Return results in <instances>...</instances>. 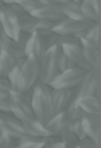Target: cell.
Instances as JSON below:
<instances>
[{
	"label": "cell",
	"instance_id": "cell-1",
	"mask_svg": "<svg viewBox=\"0 0 101 148\" xmlns=\"http://www.w3.org/2000/svg\"><path fill=\"white\" fill-rule=\"evenodd\" d=\"M50 91L48 86H45L38 80L32 87L30 95L34 118L45 126L53 116L50 103Z\"/></svg>",
	"mask_w": 101,
	"mask_h": 148
},
{
	"label": "cell",
	"instance_id": "cell-2",
	"mask_svg": "<svg viewBox=\"0 0 101 148\" xmlns=\"http://www.w3.org/2000/svg\"><path fill=\"white\" fill-rule=\"evenodd\" d=\"M61 50L57 45H54L46 50L42 58L39 60L40 74L39 81L48 86L49 82L55 78L58 71V57Z\"/></svg>",
	"mask_w": 101,
	"mask_h": 148
},
{
	"label": "cell",
	"instance_id": "cell-3",
	"mask_svg": "<svg viewBox=\"0 0 101 148\" xmlns=\"http://www.w3.org/2000/svg\"><path fill=\"white\" fill-rule=\"evenodd\" d=\"M87 71L78 67L58 72L48 85L51 89L73 90L78 87Z\"/></svg>",
	"mask_w": 101,
	"mask_h": 148
},
{
	"label": "cell",
	"instance_id": "cell-4",
	"mask_svg": "<svg viewBox=\"0 0 101 148\" xmlns=\"http://www.w3.org/2000/svg\"><path fill=\"white\" fill-rule=\"evenodd\" d=\"M9 99L11 113L17 119L23 121L27 119L34 118L30 99L24 93L11 92Z\"/></svg>",
	"mask_w": 101,
	"mask_h": 148
},
{
	"label": "cell",
	"instance_id": "cell-5",
	"mask_svg": "<svg viewBox=\"0 0 101 148\" xmlns=\"http://www.w3.org/2000/svg\"><path fill=\"white\" fill-rule=\"evenodd\" d=\"M101 83V72L100 70L90 69L88 70L81 82L78 86L75 91V97H86L94 96L97 90L100 87Z\"/></svg>",
	"mask_w": 101,
	"mask_h": 148
},
{
	"label": "cell",
	"instance_id": "cell-6",
	"mask_svg": "<svg viewBox=\"0 0 101 148\" xmlns=\"http://www.w3.org/2000/svg\"><path fill=\"white\" fill-rule=\"evenodd\" d=\"M94 23L86 19H72L65 17L55 23L53 32L59 35H75L76 33L88 29Z\"/></svg>",
	"mask_w": 101,
	"mask_h": 148
},
{
	"label": "cell",
	"instance_id": "cell-7",
	"mask_svg": "<svg viewBox=\"0 0 101 148\" xmlns=\"http://www.w3.org/2000/svg\"><path fill=\"white\" fill-rule=\"evenodd\" d=\"M0 25L13 40H18L21 35L18 18L14 15L6 5H0Z\"/></svg>",
	"mask_w": 101,
	"mask_h": 148
},
{
	"label": "cell",
	"instance_id": "cell-8",
	"mask_svg": "<svg viewBox=\"0 0 101 148\" xmlns=\"http://www.w3.org/2000/svg\"><path fill=\"white\" fill-rule=\"evenodd\" d=\"M0 127L14 140H18L25 135L22 121L12 114L0 113Z\"/></svg>",
	"mask_w": 101,
	"mask_h": 148
},
{
	"label": "cell",
	"instance_id": "cell-9",
	"mask_svg": "<svg viewBox=\"0 0 101 148\" xmlns=\"http://www.w3.org/2000/svg\"><path fill=\"white\" fill-rule=\"evenodd\" d=\"M21 72L26 82V92L31 89L39 80L40 65L39 61L33 56H27L25 58Z\"/></svg>",
	"mask_w": 101,
	"mask_h": 148
},
{
	"label": "cell",
	"instance_id": "cell-10",
	"mask_svg": "<svg viewBox=\"0 0 101 148\" xmlns=\"http://www.w3.org/2000/svg\"><path fill=\"white\" fill-rule=\"evenodd\" d=\"M83 129L87 137L100 145L101 139V119L100 115L83 113L80 118Z\"/></svg>",
	"mask_w": 101,
	"mask_h": 148
},
{
	"label": "cell",
	"instance_id": "cell-11",
	"mask_svg": "<svg viewBox=\"0 0 101 148\" xmlns=\"http://www.w3.org/2000/svg\"><path fill=\"white\" fill-rule=\"evenodd\" d=\"M73 90L63 89H51L50 91V103L52 114L55 115L65 112L67 106L71 99Z\"/></svg>",
	"mask_w": 101,
	"mask_h": 148
},
{
	"label": "cell",
	"instance_id": "cell-12",
	"mask_svg": "<svg viewBox=\"0 0 101 148\" xmlns=\"http://www.w3.org/2000/svg\"><path fill=\"white\" fill-rule=\"evenodd\" d=\"M31 15L39 20H46L55 24L66 17L60 5L41 6L39 9L33 12Z\"/></svg>",
	"mask_w": 101,
	"mask_h": 148
},
{
	"label": "cell",
	"instance_id": "cell-13",
	"mask_svg": "<svg viewBox=\"0 0 101 148\" xmlns=\"http://www.w3.org/2000/svg\"><path fill=\"white\" fill-rule=\"evenodd\" d=\"M79 46L85 57L86 63L88 64L90 69L100 70L101 67V56H100V49L91 44L90 42L80 39Z\"/></svg>",
	"mask_w": 101,
	"mask_h": 148
},
{
	"label": "cell",
	"instance_id": "cell-14",
	"mask_svg": "<svg viewBox=\"0 0 101 148\" xmlns=\"http://www.w3.org/2000/svg\"><path fill=\"white\" fill-rule=\"evenodd\" d=\"M64 54L71 60V62L78 68L84 69L86 71L90 70L88 64L86 63L81 48L78 45H63L61 46V50Z\"/></svg>",
	"mask_w": 101,
	"mask_h": 148
},
{
	"label": "cell",
	"instance_id": "cell-15",
	"mask_svg": "<svg viewBox=\"0 0 101 148\" xmlns=\"http://www.w3.org/2000/svg\"><path fill=\"white\" fill-rule=\"evenodd\" d=\"M46 51L43 39L38 35L36 32H33L30 34L25 47V55L33 56L38 61L42 58L44 52Z\"/></svg>",
	"mask_w": 101,
	"mask_h": 148
},
{
	"label": "cell",
	"instance_id": "cell-16",
	"mask_svg": "<svg viewBox=\"0 0 101 148\" xmlns=\"http://www.w3.org/2000/svg\"><path fill=\"white\" fill-rule=\"evenodd\" d=\"M80 6L85 19L94 24L100 22V0H81Z\"/></svg>",
	"mask_w": 101,
	"mask_h": 148
},
{
	"label": "cell",
	"instance_id": "cell-17",
	"mask_svg": "<svg viewBox=\"0 0 101 148\" xmlns=\"http://www.w3.org/2000/svg\"><path fill=\"white\" fill-rule=\"evenodd\" d=\"M22 124L25 133L28 135L38 138H46L52 135L47 130L46 126L40 123L35 118L24 119L22 121Z\"/></svg>",
	"mask_w": 101,
	"mask_h": 148
},
{
	"label": "cell",
	"instance_id": "cell-18",
	"mask_svg": "<svg viewBox=\"0 0 101 148\" xmlns=\"http://www.w3.org/2000/svg\"><path fill=\"white\" fill-rule=\"evenodd\" d=\"M7 80L10 84L11 92L18 93L26 92V82L19 68L14 67L8 75Z\"/></svg>",
	"mask_w": 101,
	"mask_h": 148
},
{
	"label": "cell",
	"instance_id": "cell-19",
	"mask_svg": "<svg viewBox=\"0 0 101 148\" xmlns=\"http://www.w3.org/2000/svg\"><path fill=\"white\" fill-rule=\"evenodd\" d=\"M77 101L84 113L92 114V115L101 114L100 101L98 99H96L94 96L79 97L77 98Z\"/></svg>",
	"mask_w": 101,
	"mask_h": 148
},
{
	"label": "cell",
	"instance_id": "cell-20",
	"mask_svg": "<svg viewBox=\"0 0 101 148\" xmlns=\"http://www.w3.org/2000/svg\"><path fill=\"white\" fill-rule=\"evenodd\" d=\"M29 36L30 34L21 32V35L18 40L11 39L8 50L6 51L13 58H25V47Z\"/></svg>",
	"mask_w": 101,
	"mask_h": 148
},
{
	"label": "cell",
	"instance_id": "cell-21",
	"mask_svg": "<svg viewBox=\"0 0 101 148\" xmlns=\"http://www.w3.org/2000/svg\"><path fill=\"white\" fill-rule=\"evenodd\" d=\"M61 7L63 11L64 15L67 18L72 19H84V16L81 11L80 2L73 1V0H67V1L62 5Z\"/></svg>",
	"mask_w": 101,
	"mask_h": 148
},
{
	"label": "cell",
	"instance_id": "cell-22",
	"mask_svg": "<svg viewBox=\"0 0 101 148\" xmlns=\"http://www.w3.org/2000/svg\"><path fill=\"white\" fill-rule=\"evenodd\" d=\"M65 115H66V119L67 120L73 121V120H76L81 118V116L83 115V111L81 110V108L79 107L78 101H77V98L75 97V91L74 89L73 90L72 92V96L71 99L67 106V108L65 110Z\"/></svg>",
	"mask_w": 101,
	"mask_h": 148
},
{
	"label": "cell",
	"instance_id": "cell-23",
	"mask_svg": "<svg viewBox=\"0 0 101 148\" xmlns=\"http://www.w3.org/2000/svg\"><path fill=\"white\" fill-rule=\"evenodd\" d=\"M14 58L6 51L0 52V75L3 79H7L10 72L14 69Z\"/></svg>",
	"mask_w": 101,
	"mask_h": 148
},
{
	"label": "cell",
	"instance_id": "cell-24",
	"mask_svg": "<svg viewBox=\"0 0 101 148\" xmlns=\"http://www.w3.org/2000/svg\"><path fill=\"white\" fill-rule=\"evenodd\" d=\"M67 120V119H66V115L64 112L53 115L52 118L47 123L46 128L52 135H57V133L63 127Z\"/></svg>",
	"mask_w": 101,
	"mask_h": 148
},
{
	"label": "cell",
	"instance_id": "cell-25",
	"mask_svg": "<svg viewBox=\"0 0 101 148\" xmlns=\"http://www.w3.org/2000/svg\"><path fill=\"white\" fill-rule=\"evenodd\" d=\"M100 22L95 23L88 29H86L85 37L83 39L90 42L98 49H100L101 45V36H100Z\"/></svg>",
	"mask_w": 101,
	"mask_h": 148
},
{
	"label": "cell",
	"instance_id": "cell-26",
	"mask_svg": "<svg viewBox=\"0 0 101 148\" xmlns=\"http://www.w3.org/2000/svg\"><path fill=\"white\" fill-rule=\"evenodd\" d=\"M39 19L32 16L31 14L25 13L24 15L18 18L19 22V27L22 33L30 34L34 32L35 26Z\"/></svg>",
	"mask_w": 101,
	"mask_h": 148
},
{
	"label": "cell",
	"instance_id": "cell-27",
	"mask_svg": "<svg viewBox=\"0 0 101 148\" xmlns=\"http://www.w3.org/2000/svg\"><path fill=\"white\" fill-rule=\"evenodd\" d=\"M76 66L71 62V60L64 54L62 51H60L58 57V71L63 72L65 71L75 68Z\"/></svg>",
	"mask_w": 101,
	"mask_h": 148
},
{
	"label": "cell",
	"instance_id": "cell-28",
	"mask_svg": "<svg viewBox=\"0 0 101 148\" xmlns=\"http://www.w3.org/2000/svg\"><path fill=\"white\" fill-rule=\"evenodd\" d=\"M18 3L28 14H31L42 6L38 0H19Z\"/></svg>",
	"mask_w": 101,
	"mask_h": 148
},
{
	"label": "cell",
	"instance_id": "cell-29",
	"mask_svg": "<svg viewBox=\"0 0 101 148\" xmlns=\"http://www.w3.org/2000/svg\"><path fill=\"white\" fill-rule=\"evenodd\" d=\"M79 45V39H78L73 35H59L57 34L56 38V45L60 50H61V46L63 45Z\"/></svg>",
	"mask_w": 101,
	"mask_h": 148
},
{
	"label": "cell",
	"instance_id": "cell-30",
	"mask_svg": "<svg viewBox=\"0 0 101 148\" xmlns=\"http://www.w3.org/2000/svg\"><path fill=\"white\" fill-rule=\"evenodd\" d=\"M43 148H66L65 144L59 140V138L55 135H51L44 138Z\"/></svg>",
	"mask_w": 101,
	"mask_h": 148
},
{
	"label": "cell",
	"instance_id": "cell-31",
	"mask_svg": "<svg viewBox=\"0 0 101 148\" xmlns=\"http://www.w3.org/2000/svg\"><path fill=\"white\" fill-rule=\"evenodd\" d=\"M0 148H17L15 140L2 129L0 132Z\"/></svg>",
	"mask_w": 101,
	"mask_h": 148
},
{
	"label": "cell",
	"instance_id": "cell-32",
	"mask_svg": "<svg viewBox=\"0 0 101 148\" xmlns=\"http://www.w3.org/2000/svg\"><path fill=\"white\" fill-rule=\"evenodd\" d=\"M71 127H72L73 132L74 133V135L77 137V138L79 140L84 138L86 136V132H85V131L83 129V126H82L80 119L71 121Z\"/></svg>",
	"mask_w": 101,
	"mask_h": 148
},
{
	"label": "cell",
	"instance_id": "cell-33",
	"mask_svg": "<svg viewBox=\"0 0 101 148\" xmlns=\"http://www.w3.org/2000/svg\"><path fill=\"white\" fill-rule=\"evenodd\" d=\"M11 93V87L7 79L0 78V99L9 98Z\"/></svg>",
	"mask_w": 101,
	"mask_h": 148
},
{
	"label": "cell",
	"instance_id": "cell-34",
	"mask_svg": "<svg viewBox=\"0 0 101 148\" xmlns=\"http://www.w3.org/2000/svg\"><path fill=\"white\" fill-rule=\"evenodd\" d=\"M11 41V38H10V36L0 25V49H1V51H7Z\"/></svg>",
	"mask_w": 101,
	"mask_h": 148
},
{
	"label": "cell",
	"instance_id": "cell-35",
	"mask_svg": "<svg viewBox=\"0 0 101 148\" xmlns=\"http://www.w3.org/2000/svg\"><path fill=\"white\" fill-rule=\"evenodd\" d=\"M78 148H100V145L89 137L86 136L84 138L79 140Z\"/></svg>",
	"mask_w": 101,
	"mask_h": 148
},
{
	"label": "cell",
	"instance_id": "cell-36",
	"mask_svg": "<svg viewBox=\"0 0 101 148\" xmlns=\"http://www.w3.org/2000/svg\"><path fill=\"white\" fill-rule=\"evenodd\" d=\"M43 146H44V139L39 141H36V140L25 141L20 144L17 148H43Z\"/></svg>",
	"mask_w": 101,
	"mask_h": 148
},
{
	"label": "cell",
	"instance_id": "cell-37",
	"mask_svg": "<svg viewBox=\"0 0 101 148\" xmlns=\"http://www.w3.org/2000/svg\"><path fill=\"white\" fill-rule=\"evenodd\" d=\"M54 25H55V23L46 21V20H38V22L36 23L35 26L34 32L42 31V30H53Z\"/></svg>",
	"mask_w": 101,
	"mask_h": 148
},
{
	"label": "cell",
	"instance_id": "cell-38",
	"mask_svg": "<svg viewBox=\"0 0 101 148\" xmlns=\"http://www.w3.org/2000/svg\"><path fill=\"white\" fill-rule=\"evenodd\" d=\"M7 7L11 11V12L16 15L18 18H20L21 16L24 15L26 12H24V10L21 7V5L18 3H12V4H9L6 5Z\"/></svg>",
	"mask_w": 101,
	"mask_h": 148
},
{
	"label": "cell",
	"instance_id": "cell-39",
	"mask_svg": "<svg viewBox=\"0 0 101 148\" xmlns=\"http://www.w3.org/2000/svg\"><path fill=\"white\" fill-rule=\"evenodd\" d=\"M0 113L12 114L11 110V105H10L9 98L0 99Z\"/></svg>",
	"mask_w": 101,
	"mask_h": 148
},
{
	"label": "cell",
	"instance_id": "cell-40",
	"mask_svg": "<svg viewBox=\"0 0 101 148\" xmlns=\"http://www.w3.org/2000/svg\"><path fill=\"white\" fill-rule=\"evenodd\" d=\"M56 38H57V34L55 32H53L48 38H43V43H44L45 50H48L50 47H52L54 45H56Z\"/></svg>",
	"mask_w": 101,
	"mask_h": 148
},
{
	"label": "cell",
	"instance_id": "cell-41",
	"mask_svg": "<svg viewBox=\"0 0 101 148\" xmlns=\"http://www.w3.org/2000/svg\"><path fill=\"white\" fill-rule=\"evenodd\" d=\"M36 32L43 39V38H46L48 36H50L54 32H53V30H42V31H37Z\"/></svg>",
	"mask_w": 101,
	"mask_h": 148
},
{
	"label": "cell",
	"instance_id": "cell-42",
	"mask_svg": "<svg viewBox=\"0 0 101 148\" xmlns=\"http://www.w3.org/2000/svg\"><path fill=\"white\" fill-rule=\"evenodd\" d=\"M25 58H14V64H15V67H18V68H19L21 70V68L24 65Z\"/></svg>",
	"mask_w": 101,
	"mask_h": 148
},
{
	"label": "cell",
	"instance_id": "cell-43",
	"mask_svg": "<svg viewBox=\"0 0 101 148\" xmlns=\"http://www.w3.org/2000/svg\"><path fill=\"white\" fill-rule=\"evenodd\" d=\"M42 6L45 5H58L55 0H38Z\"/></svg>",
	"mask_w": 101,
	"mask_h": 148
},
{
	"label": "cell",
	"instance_id": "cell-44",
	"mask_svg": "<svg viewBox=\"0 0 101 148\" xmlns=\"http://www.w3.org/2000/svg\"><path fill=\"white\" fill-rule=\"evenodd\" d=\"M19 0H1L2 4L4 5H9V4H12V3H18Z\"/></svg>",
	"mask_w": 101,
	"mask_h": 148
},
{
	"label": "cell",
	"instance_id": "cell-45",
	"mask_svg": "<svg viewBox=\"0 0 101 148\" xmlns=\"http://www.w3.org/2000/svg\"><path fill=\"white\" fill-rule=\"evenodd\" d=\"M55 1L58 4V5H62V4H64V3H66L67 0H55Z\"/></svg>",
	"mask_w": 101,
	"mask_h": 148
},
{
	"label": "cell",
	"instance_id": "cell-46",
	"mask_svg": "<svg viewBox=\"0 0 101 148\" xmlns=\"http://www.w3.org/2000/svg\"><path fill=\"white\" fill-rule=\"evenodd\" d=\"M73 1H77V2H80L81 0H73Z\"/></svg>",
	"mask_w": 101,
	"mask_h": 148
},
{
	"label": "cell",
	"instance_id": "cell-47",
	"mask_svg": "<svg viewBox=\"0 0 101 148\" xmlns=\"http://www.w3.org/2000/svg\"><path fill=\"white\" fill-rule=\"evenodd\" d=\"M2 5V2H1V0H0V5Z\"/></svg>",
	"mask_w": 101,
	"mask_h": 148
},
{
	"label": "cell",
	"instance_id": "cell-48",
	"mask_svg": "<svg viewBox=\"0 0 101 148\" xmlns=\"http://www.w3.org/2000/svg\"><path fill=\"white\" fill-rule=\"evenodd\" d=\"M0 132H1V127H0Z\"/></svg>",
	"mask_w": 101,
	"mask_h": 148
},
{
	"label": "cell",
	"instance_id": "cell-49",
	"mask_svg": "<svg viewBox=\"0 0 101 148\" xmlns=\"http://www.w3.org/2000/svg\"><path fill=\"white\" fill-rule=\"evenodd\" d=\"M0 52H1V49H0Z\"/></svg>",
	"mask_w": 101,
	"mask_h": 148
},
{
	"label": "cell",
	"instance_id": "cell-50",
	"mask_svg": "<svg viewBox=\"0 0 101 148\" xmlns=\"http://www.w3.org/2000/svg\"><path fill=\"white\" fill-rule=\"evenodd\" d=\"M0 78H1V75H0Z\"/></svg>",
	"mask_w": 101,
	"mask_h": 148
},
{
	"label": "cell",
	"instance_id": "cell-51",
	"mask_svg": "<svg viewBox=\"0 0 101 148\" xmlns=\"http://www.w3.org/2000/svg\"><path fill=\"white\" fill-rule=\"evenodd\" d=\"M77 148H78V147H77Z\"/></svg>",
	"mask_w": 101,
	"mask_h": 148
}]
</instances>
